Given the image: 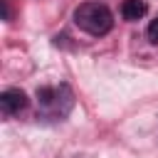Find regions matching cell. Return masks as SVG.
Returning a JSON list of instances; mask_svg holds the SVG:
<instances>
[{"label": "cell", "instance_id": "obj_1", "mask_svg": "<svg viewBox=\"0 0 158 158\" xmlns=\"http://www.w3.org/2000/svg\"><path fill=\"white\" fill-rule=\"evenodd\" d=\"M74 25L79 30H84L86 35L101 37L114 27V15L101 2H84L74 10Z\"/></svg>", "mask_w": 158, "mask_h": 158}, {"label": "cell", "instance_id": "obj_2", "mask_svg": "<svg viewBox=\"0 0 158 158\" xmlns=\"http://www.w3.org/2000/svg\"><path fill=\"white\" fill-rule=\"evenodd\" d=\"M74 106V94L67 84L37 89V109L47 118H64Z\"/></svg>", "mask_w": 158, "mask_h": 158}, {"label": "cell", "instance_id": "obj_3", "mask_svg": "<svg viewBox=\"0 0 158 158\" xmlns=\"http://www.w3.org/2000/svg\"><path fill=\"white\" fill-rule=\"evenodd\" d=\"M0 109L5 116H15L27 109V94L22 89H5L0 94Z\"/></svg>", "mask_w": 158, "mask_h": 158}, {"label": "cell", "instance_id": "obj_4", "mask_svg": "<svg viewBox=\"0 0 158 158\" xmlns=\"http://www.w3.org/2000/svg\"><path fill=\"white\" fill-rule=\"evenodd\" d=\"M146 10H148V5L143 0H123V5H121V15L126 20H138L146 15Z\"/></svg>", "mask_w": 158, "mask_h": 158}, {"label": "cell", "instance_id": "obj_5", "mask_svg": "<svg viewBox=\"0 0 158 158\" xmlns=\"http://www.w3.org/2000/svg\"><path fill=\"white\" fill-rule=\"evenodd\" d=\"M146 32H148V40H151L153 44H158V17H156V20H151V25H148V30H146Z\"/></svg>", "mask_w": 158, "mask_h": 158}]
</instances>
